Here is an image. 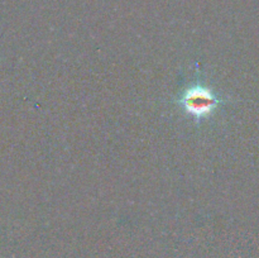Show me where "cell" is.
I'll list each match as a JSON object with an SVG mask.
<instances>
[{
  "mask_svg": "<svg viewBox=\"0 0 259 258\" xmlns=\"http://www.w3.org/2000/svg\"><path fill=\"white\" fill-rule=\"evenodd\" d=\"M217 98L205 88H191L186 91L182 104L187 113L194 116H205L211 113L217 106Z\"/></svg>",
  "mask_w": 259,
  "mask_h": 258,
  "instance_id": "obj_1",
  "label": "cell"
}]
</instances>
